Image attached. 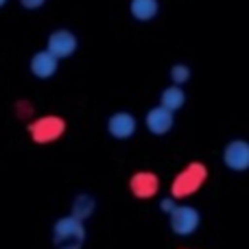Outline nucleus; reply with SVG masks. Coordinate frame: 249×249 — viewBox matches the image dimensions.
<instances>
[{"label":"nucleus","instance_id":"obj_1","mask_svg":"<svg viewBox=\"0 0 249 249\" xmlns=\"http://www.w3.org/2000/svg\"><path fill=\"white\" fill-rule=\"evenodd\" d=\"M208 177H210V168L201 160H190L175 173L171 181V195L177 201H186L208 184Z\"/></svg>","mask_w":249,"mask_h":249},{"label":"nucleus","instance_id":"obj_2","mask_svg":"<svg viewBox=\"0 0 249 249\" xmlns=\"http://www.w3.org/2000/svg\"><path fill=\"white\" fill-rule=\"evenodd\" d=\"M51 243L55 249H83L88 243L86 221L74 214L57 216L51 225Z\"/></svg>","mask_w":249,"mask_h":249},{"label":"nucleus","instance_id":"obj_3","mask_svg":"<svg viewBox=\"0 0 249 249\" xmlns=\"http://www.w3.org/2000/svg\"><path fill=\"white\" fill-rule=\"evenodd\" d=\"M68 131V121L61 114H39L26 123V133L37 146H48L59 142Z\"/></svg>","mask_w":249,"mask_h":249},{"label":"nucleus","instance_id":"obj_4","mask_svg":"<svg viewBox=\"0 0 249 249\" xmlns=\"http://www.w3.org/2000/svg\"><path fill=\"white\" fill-rule=\"evenodd\" d=\"M201 228V212L190 203H177V208L168 214V230L177 238H188Z\"/></svg>","mask_w":249,"mask_h":249},{"label":"nucleus","instance_id":"obj_5","mask_svg":"<svg viewBox=\"0 0 249 249\" xmlns=\"http://www.w3.org/2000/svg\"><path fill=\"white\" fill-rule=\"evenodd\" d=\"M160 188H162V179L155 171H149V168H140V171H133L127 179V190L133 199L138 201H151L160 195Z\"/></svg>","mask_w":249,"mask_h":249},{"label":"nucleus","instance_id":"obj_6","mask_svg":"<svg viewBox=\"0 0 249 249\" xmlns=\"http://www.w3.org/2000/svg\"><path fill=\"white\" fill-rule=\"evenodd\" d=\"M105 129H107V136L116 142H127L131 138H136L138 129H140V123H138L136 114L129 112V109H116V112L109 114L107 123H105Z\"/></svg>","mask_w":249,"mask_h":249},{"label":"nucleus","instance_id":"obj_7","mask_svg":"<svg viewBox=\"0 0 249 249\" xmlns=\"http://www.w3.org/2000/svg\"><path fill=\"white\" fill-rule=\"evenodd\" d=\"M142 124H144V129L153 138H164L175 129V112H171L168 107H164V105L158 103L144 112V121H142Z\"/></svg>","mask_w":249,"mask_h":249},{"label":"nucleus","instance_id":"obj_8","mask_svg":"<svg viewBox=\"0 0 249 249\" xmlns=\"http://www.w3.org/2000/svg\"><path fill=\"white\" fill-rule=\"evenodd\" d=\"M223 166L232 173H247L249 171V142L243 138H234L223 146Z\"/></svg>","mask_w":249,"mask_h":249},{"label":"nucleus","instance_id":"obj_9","mask_svg":"<svg viewBox=\"0 0 249 249\" xmlns=\"http://www.w3.org/2000/svg\"><path fill=\"white\" fill-rule=\"evenodd\" d=\"M46 48L53 53V55L59 57V59H70V57L79 51V37L74 31L61 26V29H55L48 33Z\"/></svg>","mask_w":249,"mask_h":249},{"label":"nucleus","instance_id":"obj_10","mask_svg":"<svg viewBox=\"0 0 249 249\" xmlns=\"http://www.w3.org/2000/svg\"><path fill=\"white\" fill-rule=\"evenodd\" d=\"M59 57L53 55L48 48L35 51L29 59V72L33 74L37 81H51L57 72H59Z\"/></svg>","mask_w":249,"mask_h":249},{"label":"nucleus","instance_id":"obj_11","mask_svg":"<svg viewBox=\"0 0 249 249\" xmlns=\"http://www.w3.org/2000/svg\"><path fill=\"white\" fill-rule=\"evenodd\" d=\"M96 208H99V201H96L94 195L90 193H77L72 197V203H70V214H74L81 221H90L94 216Z\"/></svg>","mask_w":249,"mask_h":249},{"label":"nucleus","instance_id":"obj_12","mask_svg":"<svg viewBox=\"0 0 249 249\" xmlns=\"http://www.w3.org/2000/svg\"><path fill=\"white\" fill-rule=\"evenodd\" d=\"M186 101H188V94H186L184 86H177V83H171V86H166L160 92V105L168 107L175 114L186 107Z\"/></svg>","mask_w":249,"mask_h":249},{"label":"nucleus","instance_id":"obj_13","mask_svg":"<svg viewBox=\"0 0 249 249\" xmlns=\"http://www.w3.org/2000/svg\"><path fill=\"white\" fill-rule=\"evenodd\" d=\"M129 16L136 22H151L160 16V0H129Z\"/></svg>","mask_w":249,"mask_h":249},{"label":"nucleus","instance_id":"obj_14","mask_svg":"<svg viewBox=\"0 0 249 249\" xmlns=\"http://www.w3.org/2000/svg\"><path fill=\"white\" fill-rule=\"evenodd\" d=\"M168 79H171V83L186 86V83L193 79V68H190L188 64H184V61H177V64H173L171 68H168Z\"/></svg>","mask_w":249,"mask_h":249},{"label":"nucleus","instance_id":"obj_15","mask_svg":"<svg viewBox=\"0 0 249 249\" xmlns=\"http://www.w3.org/2000/svg\"><path fill=\"white\" fill-rule=\"evenodd\" d=\"M13 114H16L20 121H24V123H29V121H33L37 114H35V105L31 103L29 99H20V101H16L13 103Z\"/></svg>","mask_w":249,"mask_h":249},{"label":"nucleus","instance_id":"obj_16","mask_svg":"<svg viewBox=\"0 0 249 249\" xmlns=\"http://www.w3.org/2000/svg\"><path fill=\"white\" fill-rule=\"evenodd\" d=\"M177 203H179V201H177V199L173 197V195H168V197L160 199V212H164V214L168 216V214H171V212L177 208Z\"/></svg>","mask_w":249,"mask_h":249},{"label":"nucleus","instance_id":"obj_17","mask_svg":"<svg viewBox=\"0 0 249 249\" xmlns=\"http://www.w3.org/2000/svg\"><path fill=\"white\" fill-rule=\"evenodd\" d=\"M20 2L22 9H26V11H37V9H42L44 4L48 2V0H18Z\"/></svg>","mask_w":249,"mask_h":249},{"label":"nucleus","instance_id":"obj_18","mask_svg":"<svg viewBox=\"0 0 249 249\" xmlns=\"http://www.w3.org/2000/svg\"><path fill=\"white\" fill-rule=\"evenodd\" d=\"M7 2H9V0H0V9H2L4 4H7Z\"/></svg>","mask_w":249,"mask_h":249},{"label":"nucleus","instance_id":"obj_19","mask_svg":"<svg viewBox=\"0 0 249 249\" xmlns=\"http://www.w3.org/2000/svg\"><path fill=\"white\" fill-rule=\"evenodd\" d=\"M177 249H190V247H177Z\"/></svg>","mask_w":249,"mask_h":249}]
</instances>
